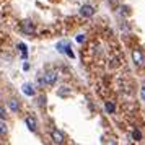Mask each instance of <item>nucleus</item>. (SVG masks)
<instances>
[{"label":"nucleus","mask_w":145,"mask_h":145,"mask_svg":"<svg viewBox=\"0 0 145 145\" xmlns=\"http://www.w3.org/2000/svg\"><path fill=\"white\" fill-rule=\"evenodd\" d=\"M57 82V72L54 70H47V72L42 73V77L39 78V83L41 85H54Z\"/></svg>","instance_id":"nucleus-1"},{"label":"nucleus","mask_w":145,"mask_h":145,"mask_svg":"<svg viewBox=\"0 0 145 145\" xmlns=\"http://www.w3.org/2000/svg\"><path fill=\"white\" fill-rule=\"evenodd\" d=\"M132 60L137 67H142L145 64V54L140 51V49H134L132 51Z\"/></svg>","instance_id":"nucleus-2"},{"label":"nucleus","mask_w":145,"mask_h":145,"mask_svg":"<svg viewBox=\"0 0 145 145\" xmlns=\"http://www.w3.org/2000/svg\"><path fill=\"white\" fill-rule=\"evenodd\" d=\"M80 15H82V16H86V18H90V16L95 15V8H93L91 5H83V7L80 8Z\"/></svg>","instance_id":"nucleus-3"},{"label":"nucleus","mask_w":145,"mask_h":145,"mask_svg":"<svg viewBox=\"0 0 145 145\" xmlns=\"http://www.w3.org/2000/svg\"><path fill=\"white\" fill-rule=\"evenodd\" d=\"M51 137H52L54 144H64V134H62V132L54 129V131L51 132Z\"/></svg>","instance_id":"nucleus-4"},{"label":"nucleus","mask_w":145,"mask_h":145,"mask_svg":"<svg viewBox=\"0 0 145 145\" xmlns=\"http://www.w3.org/2000/svg\"><path fill=\"white\" fill-rule=\"evenodd\" d=\"M21 29H23V33H26V34H33L34 33V25L31 21H23V23H21Z\"/></svg>","instance_id":"nucleus-5"},{"label":"nucleus","mask_w":145,"mask_h":145,"mask_svg":"<svg viewBox=\"0 0 145 145\" xmlns=\"http://www.w3.org/2000/svg\"><path fill=\"white\" fill-rule=\"evenodd\" d=\"M21 91L25 93V95H28V96H34V86L31 85V83H25V85L21 86Z\"/></svg>","instance_id":"nucleus-6"},{"label":"nucleus","mask_w":145,"mask_h":145,"mask_svg":"<svg viewBox=\"0 0 145 145\" xmlns=\"http://www.w3.org/2000/svg\"><path fill=\"white\" fill-rule=\"evenodd\" d=\"M26 125H28V129L31 132H36V129H38V122H36V119L34 118H26Z\"/></svg>","instance_id":"nucleus-7"},{"label":"nucleus","mask_w":145,"mask_h":145,"mask_svg":"<svg viewBox=\"0 0 145 145\" xmlns=\"http://www.w3.org/2000/svg\"><path fill=\"white\" fill-rule=\"evenodd\" d=\"M57 95H59L60 98H65V96L70 95V88L69 86H60L59 90H57Z\"/></svg>","instance_id":"nucleus-8"},{"label":"nucleus","mask_w":145,"mask_h":145,"mask_svg":"<svg viewBox=\"0 0 145 145\" xmlns=\"http://www.w3.org/2000/svg\"><path fill=\"white\" fill-rule=\"evenodd\" d=\"M8 106H10V109H12L13 112H16L18 109H20V105H18L16 99H10V101H8Z\"/></svg>","instance_id":"nucleus-9"},{"label":"nucleus","mask_w":145,"mask_h":145,"mask_svg":"<svg viewBox=\"0 0 145 145\" xmlns=\"http://www.w3.org/2000/svg\"><path fill=\"white\" fill-rule=\"evenodd\" d=\"M18 47H20V51H21V56H23V59H26V56H28V49H26V46H25L23 42H20V44H18Z\"/></svg>","instance_id":"nucleus-10"},{"label":"nucleus","mask_w":145,"mask_h":145,"mask_svg":"<svg viewBox=\"0 0 145 145\" xmlns=\"http://www.w3.org/2000/svg\"><path fill=\"white\" fill-rule=\"evenodd\" d=\"M105 109H106V112H114V109H116V108H114V105H112L111 101H108V103H106V106H105Z\"/></svg>","instance_id":"nucleus-11"},{"label":"nucleus","mask_w":145,"mask_h":145,"mask_svg":"<svg viewBox=\"0 0 145 145\" xmlns=\"http://www.w3.org/2000/svg\"><path fill=\"white\" fill-rule=\"evenodd\" d=\"M132 138H134V140H140V138H142V134H140V131H137V129H135V131L132 132Z\"/></svg>","instance_id":"nucleus-12"},{"label":"nucleus","mask_w":145,"mask_h":145,"mask_svg":"<svg viewBox=\"0 0 145 145\" xmlns=\"http://www.w3.org/2000/svg\"><path fill=\"white\" fill-rule=\"evenodd\" d=\"M3 134H7V124L0 121V135H3Z\"/></svg>","instance_id":"nucleus-13"},{"label":"nucleus","mask_w":145,"mask_h":145,"mask_svg":"<svg viewBox=\"0 0 145 145\" xmlns=\"http://www.w3.org/2000/svg\"><path fill=\"white\" fill-rule=\"evenodd\" d=\"M65 54L69 56V57H72V59L75 57V56H73V52H72V47L69 46V44H67V47H65Z\"/></svg>","instance_id":"nucleus-14"},{"label":"nucleus","mask_w":145,"mask_h":145,"mask_svg":"<svg viewBox=\"0 0 145 145\" xmlns=\"http://www.w3.org/2000/svg\"><path fill=\"white\" fill-rule=\"evenodd\" d=\"M5 118H7V111H5V108L0 106V119H5Z\"/></svg>","instance_id":"nucleus-15"},{"label":"nucleus","mask_w":145,"mask_h":145,"mask_svg":"<svg viewBox=\"0 0 145 145\" xmlns=\"http://www.w3.org/2000/svg\"><path fill=\"white\" fill-rule=\"evenodd\" d=\"M85 41V34H78L77 36V42H83Z\"/></svg>","instance_id":"nucleus-16"},{"label":"nucleus","mask_w":145,"mask_h":145,"mask_svg":"<svg viewBox=\"0 0 145 145\" xmlns=\"http://www.w3.org/2000/svg\"><path fill=\"white\" fill-rule=\"evenodd\" d=\"M140 98L145 101V86H142V88H140Z\"/></svg>","instance_id":"nucleus-17"},{"label":"nucleus","mask_w":145,"mask_h":145,"mask_svg":"<svg viewBox=\"0 0 145 145\" xmlns=\"http://www.w3.org/2000/svg\"><path fill=\"white\" fill-rule=\"evenodd\" d=\"M39 105H41V106L46 105V98H44V96H41V98H39Z\"/></svg>","instance_id":"nucleus-18"}]
</instances>
